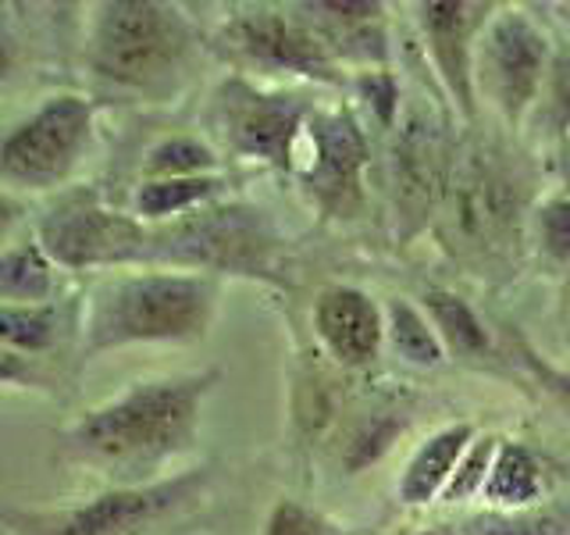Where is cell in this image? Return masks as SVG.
I'll list each match as a JSON object with an SVG mask.
<instances>
[{"instance_id": "3", "label": "cell", "mask_w": 570, "mask_h": 535, "mask_svg": "<svg viewBox=\"0 0 570 535\" xmlns=\"http://www.w3.org/2000/svg\"><path fill=\"white\" fill-rule=\"evenodd\" d=\"M196 29L183 8L160 0H104L89 8L82 61L97 86L125 97L165 100L186 79Z\"/></svg>"}, {"instance_id": "8", "label": "cell", "mask_w": 570, "mask_h": 535, "mask_svg": "<svg viewBox=\"0 0 570 535\" xmlns=\"http://www.w3.org/2000/svg\"><path fill=\"white\" fill-rule=\"evenodd\" d=\"M207 125L228 154L293 168L296 136L307 129V100L232 76L214 89Z\"/></svg>"}, {"instance_id": "16", "label": "cell", "mask_w": 570, "mask_h": 535, "mask_svg": "<svg viewBox=\"0 0 570 535\" xmlns=\"http://www.w3.org/2000/svg\"><path fill=\"white\" fill-rule=\"evenodd\" d=\"M65 275L36 232H22L0 250V303H58L65 300Z\"/></svg>"}, {"instance_id": "9", "label": "cell", "mask_w": 570, "mask_h": 535, "mask_svg": "<svg viewBox=\"0 0 570 535\" xmlns=\"http://www.w3.org/2000/svg\"><path fill=\"white\" fill-rule=\"evenodd\" d=\"M225 58L257 71H289L321 82H343L328 40L307 18L275 8H243L225 18L214 36Z\"/></svg>"}, {"instance_id": "30", "label": "cell", "mask_w": 570, "mask_h": 535, "mask_svg": "<svg viewBox=\"0 0 570 535\" xmlns=\"http://www.w3.org/2000/svg\"><path fill=\"white\" fill-rule=\"evenodd\" d=\"M356 89H361V97L367 100L371 111L379 115L385 125H392V115H396V107H400L396 79H392L389 71H367V76L356 79Z\"/></svg>"}, {"instance_id": "13", "label": "cell", "mask_w": 570, "mask_h": 535, "mask_svg": "<svg viewBox=\"0 0 570 535\" xmlns=\"http://www.w3.org/2000/svg\"><path fill=\"white\" fill-rule=\"evenodd\" d=\"M314 329L335 361L350 368L367 364L382 347V311L353 285H328L314 303Z\"/></svg>"}, {"instance_id": "12", "label": "cell", "mask_w": 570, "mask_h": 535, "mask_svg": "<svg viewBox=\"0 0 570 535\" xmlns=\"http://www.w3.org/2000/svg\"><path fill=\"white\" fill-rule=\"evenodd\" d=\"M421 29L432 61L439 65L453 100L463 107V115H474V61L471 40L481 26L478 11H489V4H460V0H439V4H421Z\"/></svg>"}, {"instance_id": "2", "label": "cell", "mask_w": 570, "mask_h": 535, "mask_svg": "<svg viewBox=\"0 0 570 535\" xmlns=\"http://www.w3.org/2000/svg\"><path fill=\"white\" fill-rule=\"evenodd\" d=\"M218 296V279L200 272L139 268L104 275L82 293L79 361L150 343H196L214 325Z\"/></svg>"}, {"instance_id": "19", "label": "cell", "mask_w": 570, "mask_h": 535, "mask_svg": "<svg viewBox=\"0 0 570 535\" xmlns=\"http://www.w3.org/2000/svg\"><path fill=\"white\" fill-rule=\"evenodd\" d=\"M222 157L207 139L175 133L150 143V150L139 160L142 178H193V175H218Z\"/></svg>"}, {"instance_id": "5", "label": "cell", "mask_w": 570, "mask_h": 535, "mask_svg": "<svg viewBox=\"0 0 570 535\" xmlns=\"http://www.w3.org/2000/svg\"><path fill=\"white\" fill-rule=\"evenodd\" d=\"M524 183L492 143H471L442 186V236L478 268L503 264L521 243Z\"/></svg>"}, {"instance_id": "11", "label": "cell", "mask_w": 570, "mask_h": 535, "mask_svg": "<svg viewBox=\"0 0 570 535\" xmlns=\"http://www.w3.org/2000/svg\"><path fill=\"white\" fill-rule=\"evenodd\" d=\"M314 160L307 168V186L314 196L332 211H353L361 204V175L367 165L364 133L346 111H325L311 125Z\"/></svg>"}, {"instance_id": "29", "label": "cell", "mask_w": 570, "mask_h": 535, "mask_svg": "<svg viewBox=\"0 0 570 535\" xmlns=\"http://www.w3.org/2000/svg\"><path fill=\"white\" fill-rule=\"evenodd\" d=\"M517 357L524 361V368L531 371V379L539 382L552 400H557L567 415H570V371H560V368H552V364H546L539 353H534L528 343H521L517 339Z\"/></svg>"}, {"instance_id": "33", "label": "cell", "mask_w": 570, "mask_h": 535, "mask_svg": "<svg viewBox=\"0 0 570 535\" xmlns=\"http://www.w3.org/2000/svg\"><path fill=\"white\" fill-rule=\"evenodd\" d=\"M26 214H29V204L22 201V196H14L0 186V250L14 240V232L26 222Z\"/></svg>"}, {"instance_id": "10", "label": "cell", "mask_w": 570, "mask_h": 535, "mask_svg": "<svg viewBox=\"0 0 570 535\" xmlns=\"http://www.w3.org/2000/svg\"><path fill=\"white\" fill-rule=\"evenodd\" d=\"M549 61L546 32L524 11H503L478 36L474 76L507 121L517 125L531 100L539 97L549 76Z\"/></svg>"}, {"instance_id": "21", "label": "cell", "mask_w": 570, "mask_h": 535, "mask_svg": "<svg viewBox=\"0 0 570 535\" xmlns=\"http://www.w3.org/2000/svg\"><path fill=\"white\" fill-rule=\"evenodd\" d=\"M424 308H428V321H432V329L439 332V339L450 350H456L463 357L489 353L492 343H489L485 325H481L478 314L460 296L445 293V290H432L424 296Z\"/></svg>"}, {"instance_id": "28", "label": "cell", "mask_w": 570, "mask_h": 535, "mask_svg": "<svg viewBox=\"0 0 570 535\" xmlns=\"http://www.w3.org/2000/svg\"><path fill=\"white\" fill-rule=\"evenodd\" d=\"M396 432H400V425H385V421L364 425L346 450V468H367L371 460H379L392 446V439H396Z\"/></svg>"}, {"instance_id": "27", "label": "cell", "mask_w": 570, "mask_h": 535, "mask_svg": "<svg viewBox=\"0 0 570 535\" xmlns=\"http://www.w3.org/2000/svg\"><path fill=\"white\" fill-rule=\"evenodd\" d=\"M534 225H539V243H542L546 254L557 257V261H570V196L549 201L539 211Z\"/></svg>"}, {"instance_id": "36", "label": "cell", "mask_w": 570, "mask_h": 535, "mask_svg": "<svg viewBox=\"0 0 570 535\" xmlns=\"http://www.w3.org/2000/svg\"><path fill=\"white\" fill-rule=\"evenodd\" d=\"M563 11H570V4H567V8H563ZM567 18H570V14H567Z\"/></svg>"}, {"instance_id": "31", "label": "cell", "mask_w": 570, "mask_h": 535, "mask_svg": "<svg viewBox=\"0 0 570 535\" xmlns=\"http://www.w3.org/2000/svg\"><path fill=\"white\" fill-rule=\"evenodd\" d=\"M546 86H549V107H552V115H557L560 125L570 133V50H560L557 58L549 61Z\"/></svg>"}, {"instance_id": "26", "label": "cell", "mask_w": 570, "mask_h": 535, "mask_svg": "<svg viewBox=\"0 0 570 535\" xmlns=\"http://www.w3.org/2000/svg\"><path fill=\"white\" fill-rule=\"evenodd\" d=\"M264 535H335L332 525L296 499H278L264 522Z\"/></svg>"}, {"instance_id": "24", "label": "cell", "mask_w": 570, "mask_h": 535, "mask_svg": "<svg viewBox=\"0 0 570 535\" xmlns=\"http://www.w3.org/2000/svg\"><path fill=\"white\" fill-rule=\"evenodd\" d=\"M499 442H503V439H495V436L471 439V446L463 450L456 471L450 478V486H445L442 496H439L442 504H460V499H468L474 489H485V478H489V468H492V457L499 450Z\"/></svg>"}, {"instance_id": "20", "label": "cell", "mask_w": 570, "mask_h": 535, "mask_svg": "<svg viewBox=\"0 0 570 535\" xmlns=\"http://www.w3.org/2000/svg\"><path fill=\"white\" fill-rule=\"evenodd\" d=\"M542 493V471L524 446L517 442H499V450L492 457V468L485 478V496L499 507H528L531 499H539Z\"/></svg>"}, {"instance_id": "4", "label": "cell", "mask_w": 570, "mask_h": 535, "mask_svg": "<svg viewBox=\"0 0 570 535\" xmlns=\"http://www.w3.org/2000/svg\"><path fill=\"white\" fill-rule=\"evenodd\" d=\"M278 232L254 204H207L186 218L147 225L132 214L121 268H168L200 275L278 279Z\"/></svg>"}, {"instance_id": "18", "label": "cell", "mask_w": 570, "mask_h": 535, "mask_svg": "<svg viewBox=\"0 0 570 535\" xmlns=\"http://www.w3.org/2000/svg\"><path fill=\"white\" fill-rule=\"evenodd\" d=\"M225 189L222 175H193V178H139L129 201V214L139 222L160 225L186 218V214L200 211L207 204H218Z\"/></svg>"}, {"instance_id": "22", "label": "cell", "mask_w": 570, "mask_h": 535, "mask_svg": "<svg viewBox=\"0 0 570 535\" xmlns=\"http://www.w3.org/2000/svg\"><path fill=\"white\" fill-rule=\"evenodd\" d=\"M389 335H392V347L410 364H421V368H432L442 361V339L432 329L417 308H410L406 300H392L389 303Z\"/></svg>"}, {"instance_id": "25", "label": "cell", "mask_w": 570, "mask_h": 535, "mask_svg": "<svg viewBox=\"0 0 570 535\" xmlns=\"http://www.w3.org/2000/svg\"><path fill=\"white\" fill-rule=\"evenodd\" d=\"M0 386L4 389H32V392H58L61 371L47 361L18 357V353L0 347Z\"/></svg>"}, {"instance_id": "35", "label": "cell", "mask_w": 570, "mask_h": 535, "mask_svg": "<svg viewBox=\"0 0 570 535\" xmlns=\"http://www.w3.org/2000/svg\"><path fill=\"white\" fill-rule=\"evenodd\" d=\"M417 535H460V532L450 528V525H439V528H428V532H417Z\"/></svg>"}, {"instance_id": "7", "label": "cell", "mask_w": 570, "mask_h": 535, "mask_svg": "<svg viewBox=\"0 0 570 535\" xmlns=\"http://www.w3.org/2000/svg\"><path fill=\"white\" fill-rule=\"evenodd\" d=\"M210 475V468H189L147 486H107L76 504L8 507L0 510V528L8 535H147L193 499H200Z\"/></svg>"}, {"instance_id": "34", "label": "cell", "mask_w": 570, "mask_h": 535, "mask_svg": "<svg viewBox=\"0 0 570 535\" xmlns=\"http://www.w3.org/2000/svg\"><path fill=\"white\" fill-rule=\"evenodd\" d=\"M557 168H560V178L570 186V133L563 136V147H560V160H557Z\"/></svg>"}, {"instance_id": "17", "label": "cell", "mask_w": 570, "mask_h": 535, "mask_svg": "<svg viewBox=\"0 0 570 535\" xmlns=\"http://www.w3.org/2000/svg\"><path fill=\"white\" fill-rule=\"evenodd\" d=\"M471 439H474L471 425H450V428H442V432L428 436L400 475L403 504H432L435 496H442Z\"/></svg>"}, {"instance_id": "32", "label": "cell", "mask_w": 570, "mask_h": 535, "mask_svg": "<svg viewBox=\"0 0 570 535\" xmlns=\"http://www.w3.org/2000/svg\"><path fill=\"white\" fill-rule=\"evenodd\" d=\"M18 58H22V40H18L8 8H0V82H8L14 76Z\"/></svg>"}, {"instance_id": "15", "label": "cell", "mask_w": 570, "mask_h": 535, "mask_svg": "<svg viewBox=\"0 0 570 535\" xmlns=\"http://www.w3.org/2000/svg\"><path fill=\"white\" fill-rule=\"evenodd\" d=\"M435 125L410 121L400 133L396 147H392V193H396L400 218H410V228L428 218L439 189L445 186L442 178V150L432 136Z\"/></svg>"}, {"instance_id": "6", "label": "cell", "mask_w": 570, "mask_h": 535, "mask_svg": "<svg viewBox=\"0 0 570 535\" xmlns=\"http://www.w3.org/2000/svg\"><path fill=\"white\" fill-rule=\"evenodd\" d=\"M97 136V100L86 94H50L0 136V186L14 196H58Z\"/></svg>"}, {"instance_id": "23", "label": "cell", "mask_w": 570, "mask_h": 535, "mask_svg": "<svg viewBox=\"0 0 570 535\" xmlns=\"http://www.w3.org/2000/svg\"><path fill=\"white\" fill-rule=\"evenodd\" d=\"M460 535H570L563 510H485L456 525Z\"/></svg>"}, {"instance_id": "14", "label": "cell", "mask_w": 570, "mask_h": 535, "mask_svg": "<svg viewBox=\"0 0 570 535\" xmlns=\"http://www.w3.org/2000/svg\"><path fill=\"white\" fill-rule=\"evenodd\" d=\"M82 296L58 303H0V347L53 364L68 343H79Z\"/></svg>"}, {"instance_id": "1", "label": "cell", "mask_w": 570, "mask_h": 535, "mask_svg": "<svg viewBox=\"0 0 570 535\" xmlns=\"http://www.w3.org/2000/svg\"><path fill=\"white\" fill-rule=\"evenodd\" d=\"M222 371H186L125 386L118 397L82 410L61 432L53 457L82 468L107 486H147L165 478L160 468L193 450L204 400Z\"/></svg>"}]
</instances>
